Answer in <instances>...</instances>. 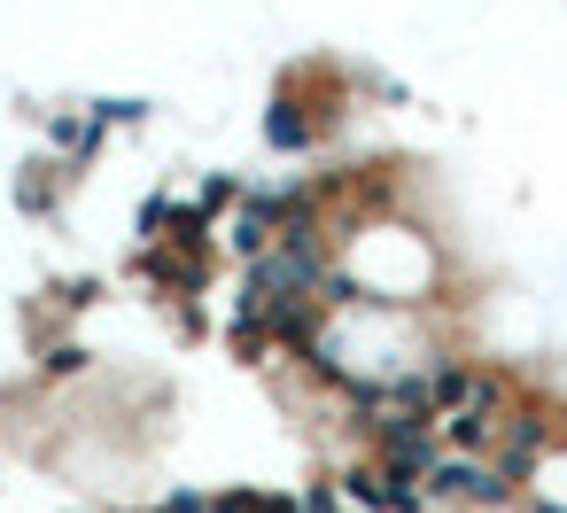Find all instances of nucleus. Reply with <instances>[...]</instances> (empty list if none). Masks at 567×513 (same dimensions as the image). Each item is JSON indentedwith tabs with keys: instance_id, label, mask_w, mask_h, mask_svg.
Masks as SVG:
<instances>
[{
	"instance_id": "f257e3e1",
	"label": "nucleus",
	"mask_w": 567,
	"mask_h": 513,
	"mask_svg": "<svg viewBox=\"0 0 567 513\" xmlns=\"http://www.w3.org/2000/svg\"><path fill=\"white\" fill-rule=\"evenodd\" d=\"M334 273L381 304V311H443L458 296L451 280V257H443V234L420 226L412 211H389V218H358L334 234Z\"/></svg>"
},
{
	"instance_id": "f03ea898",
	"label": "nucleus",
	"mask_w": 567,
	"mask_h": 513,
	"mask_svg": "<svg viewBox=\"0 0 567 513\" xmlns=\"http://www.w3.org/2000/svg\"><path fill=\"white\" fill-rule=\"evenodd\" d=\"M334 125V102H303V86H280L265 102V148L272 156H311Z\"/></svg>"
}]
</instances>
